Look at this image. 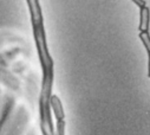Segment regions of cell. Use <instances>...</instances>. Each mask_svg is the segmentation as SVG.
Segmentation results:
<instances>
[{
    "label": "cell",
    "instance_id": "6da1fadb",
    "mask_svg": "<svg viewBox=\"0 0 150 135\" xmlns=\"http://www.w3.org/2000/svg\"><path fill=\"white\" fill-rule=\"evenodd\" d=\"M32 30H33V37H34V42H35V48H37V51H38V57H39L40 65H42L43 76L54 74L53 72L54 63H53V59H52V57L49 52V49H47L44 21L32 24Z\"/></svg>",
    "mask_w": 150,
    "mask_h": 135
},
{
    "label": "cell",
    "instance_id": "7a4b0ae2",
    "mask_svg": "<svg viewBox=\"0 0 150 135\" xmlns=\"http://www.w3.org/2000/svg\"><path fill=\"white\" fill-rule=\"evenodd\" d=\"M26 3H27L28 11L31 14V23L35 24V23H39V21H44L39 0H26Z\"/></svg>",
    "mask_w": 150,
    "mask_h": 135
},
{
    "label": "cell",
    "instance_id": "3957f363",
    "mask_svg": "<svg viewBox=\"0 0 150 135\" xmlns=\"http://www.w3.org/2000/svg\"><path fill=\"white\" fill-rule=\"evenodd\" d=\"M50 106H51V112L53 113L54 117L57 121L64 120L65 119V113H64V108H63V103L60 98L57 95H52L51 99H50Z\"/></svg>",
    "mask_w": 150,
    "mask_h": 135
},
{
    "label": "cell",
    "instance_id": "277c9868",
    "mask_svg": "<svg viewBox=\"0 0 150 135\" xmlns=\"http://www.w3.org/2000/svg\"><path fill=\"white\" fill-rule=\"evenodd\" d=\"M139 31L141 32H148L149 27V20H150V12L146 6L141 7L139 11Z\"/></svg>",
    "mask_w": 150,
    "mask_h": 135
},
{
    "label": "cell",
    "instance_id": "5b68a950",
    "mask_svg": "<svg viewBox=\"0 0 150 135\" xmlns=\"http://www.w3.org/2000/svg\"><path fill=\"white\" fill-rule=\"evenodd\" d=\"M65 128H66L65 120L57 121L56 128H54V135H65Z\"/></svg>",
    "mask_w": 150,
    "mask_h": 135
},
{
    "label": "cell",
    "instance_id": "8992f818",
    "mask_svg": "<svg viewBox=\"0 0 150 135\" xmlns=\"http://www.w3.org/2000/svg\"><path fill=\"white\" fill-rule=\"evenodd\" d=\"M139 38L143 43V45L145 46L148 53H150V36L148 32H139Z\"/></svg>",
    "mask_w": 150,
    "mask_h": 135
},
{
    "label": "cell",
    "instance_id": "52a82bcc",
    "mask_svg": "<svg viewBox=\"0 0 150 135\" xmlns=\"http://www.w3.org/2000/svg\"><path fill=\"white\" fill-rule=\"evenodd\" d=\"M131 1L135 3L138 7H144L145 6V1H144V0H131Z\"/></svg>",
    "mask_w": 150,
    "mask_h": 135
},
{
    "label": "cell",
    "instance_id": "ba28073f",
    "mask_svg": "<svg viewBox=\"0 0 150 135\" xmlns=\"http://www.w3.org/2000/svg\"><path fill=\"white\" fill-rule=\"evenodd\" d=\"M148 76L150 77V53H149V58H148Z\"/></svg>",
    "mask_w": 150,
    "mask_h": 135
},
{
    "label": "cell",
    "instance_id": "9c48e42d",
    "mask_svg": "<svg viewBox=\"0 0 150 135\" xmlns=\"http://www.w3.org/2000/svg\"><path fill=\"white\" fill-rule=\"evenodd\" d=\"M42 134H43V135H49V134H47V133H45V131H42Z\"/></svg>",
    "mask_w": 150,
    "mask_h": 135
}]
</instances>
